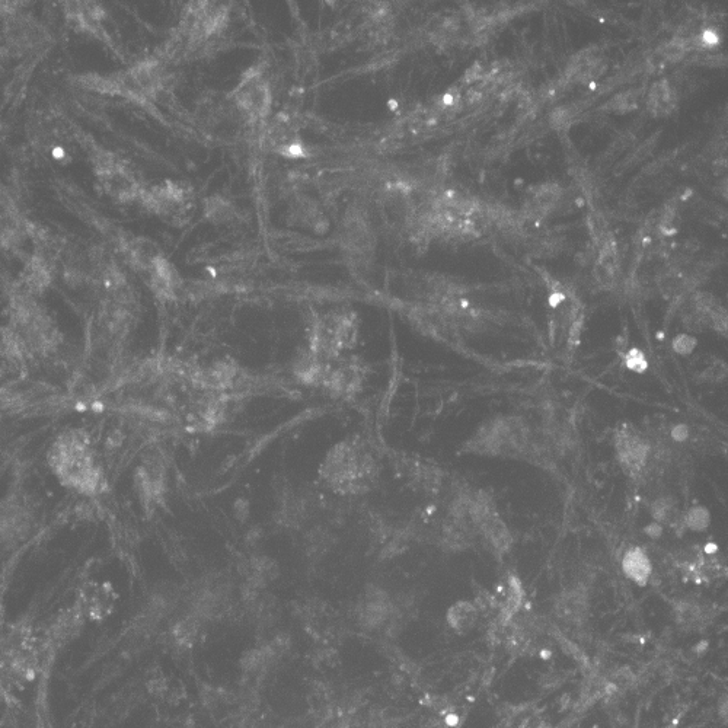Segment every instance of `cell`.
Instances as JSON below:
<instances>
[{
	"label": "cell",
	"instance_id": "6da1fadb",
	"mask_svg": "<svg viewBox=\"0 0 728 728\" xmlns=\"http://www.w3.org/2000/svg\"><path fill=\"white\" fill-rule=\"evenodd\" d=\"M49 465L57 480L85 496H94L104 487V474L82 431L69 430L57 437L50 447Z\"/></svg>",
	"mask_w": 728,
	"mask_h": 728
},
{
	"label": "cell",
	"instance_id": "7a4b0ae2",
	"mask_svg": "<svg viewBox=\"0 0 728 728\" xmlns=\"http://www.w3.org/2000/svg\"><path fill=\"white\" fill-rule=\"evenodd\" d=\"M535 431L523 418L506 415L496 417L481 426L468 442V450L487 456L526 458Z\"/></svg>",
	"mask_w": 728,
	"mask_h": 728
},
{
	"label": "cell",
	"instance_id": "3957f363",
	"mask_svg": "<svg viewBox=\"0 0 728 728\" xmlns=\"http://www.w3.org/2000/svg\"><path fill=\"white\" fill-rule=\"evenodd\" d=\"M324 480L340 493H362L375 477L372 456L354 443L335 446L322 466Z\"/></svg>",
	"mask_w": 728,
	"mask_h": 728
},
{
	"label": "cell",
	"instance_id": "277c9868",
	"mask_svg": "<svg viewBox=\"0 0 728 728\" xmlns=\"http://www.w3.org/2000/svg\"><path fill=\"white\" fill-rule=\"evenodd\" d=\"M34 513L22 494H12L0 501V541L19 545L33 532Z\"/></svg>",
	"mask_w": 728,
	"mask_h": 728
},
{
	"label": "cell",
	"instance_id": "5b68a950",
	"mask_svg": "<svg viewBox=\"0 0 728 728\" xmlns=\"http://www.w3.org/2000/svg\"><path fill=\"white\" fill-rule=\"evenodd\" d=\"M616 453L622 468L640 480L651 455L650 440L632 426H622L616 434Z\"/></svg>",
	"mask_w": 728,
	"mask_h": 728
},
{
	"label": "cell",
	"instance_id": "8992f818",
	"mask_svg": "<svg viewBox=\"0 0 728 728\" xmlns=\"http://www.w3.org/2000/svg\"><path fill=\"white\" fill-rule=\"evenodd\" d=\"M235 102L239 110L248 117L261 118L270 110V91L261 76H248L239 86L235 94Z\"/></svg>",
	"mask_w": 728,
	"mask_h": 728
},
{
	"label": "cell",
	"instance_id": "52a82bcc",
	"mask_svg": "<svg viewBox=\"0 0 728 728\" xmlns=\"http://www.w3.org/2000/svg\"><path fill=\"white\" fill-rule=\"evenodd\" d=\"M555 616L567 627H579L586 621L589 613V596L581 586L565 590L555 600Z\"/></svg>",
	"mask_w": 728,
	"mask_h": 728
},
{
	"label": "cell",
	"instance_id": "ba28073f",
	"mask_svg": "<svg viewBox=\"0 0 728 728\" xmlns=\"http://www.w3.org/2000/svg\"><path fill=\"white\" fill-rule=\"evenodd\" d=\"M30 359L27 347L12 328L0 332V376L18 375Z\"/></svg>",
	"mask_w": 728,
	"mask_h": 728
},
{
	"label": "cell",
	"instance_id": "9c48e42d",
	"mask_svg": "<svg viewBox=\"0 0 728 728\" xmlns=\"http://www.w3.org/2000/svg\"><path fill=\"white\" fill-rule=\"evenodd\" d=\"M114 602L116 596L107 584L91 583L82 590L79 611L89 618H102L113 609Z\"/></svg>",
	"mask_w": 728,
	"mask_h": 728
},
{
	"label": "cell",
	"instance_id": "30bf717a",
	"mask_svg": "<svg viewBox=\"0 0 728 728\" xmlns=\"http://www.w3.org/2000/svg\"><path fill=\"white\" fill-rule=\"evenodd\" d=\"M389 613H391V600L388 595L376 587L370 589L364 596L360 609V619L363 624L378 627L388 619Z\"/></svg>",
	"mask_w": 728,
	"mask_h": 728
},
{
	"label": "cell",
	"instance_id": "8fae6325",
	"mask_svg": "<svg viewBox=\"0 0 728 728\" xmlns=\"http://www.w3.org/2000/svg\"><path fill=\"white\" fill-rule=\"evenodd\" d=\"M622 568H624L625 576L640 586H646L653 573L650 558L641 548L629 549L622 561Z\"/></svg>",
	"mask_w": 728,
	"mask_h": 728
},
{
	"label": "cell",
	"instance_id": "7c38bea8",
	"mask_svg": "<svg viewBox=\"0 0 728 728\" xmlns=\"http://www.w3.org/2000/svg\"><path fill=\"white\" fill-rule=\"evenodd\" d=\"M139 487L142 496L155 503L164 493V471L158 462H148L139 471Z\"/></svg>",
	"mask_w": 728,
	"mask_h": 728
},
{
	"label": "cell",
	"instance_id": "4fadbf2b",
	"mask_svg": "<svg viewBox=\"0 0 728 728\" xmlns=\"http://www.w3.org/2000/svg\"><path fill=\"white\" fill-rule=\"evenodd\" d=\"M447 621H449L450 627L455 631L464 632L471 631L475 627L478 621V609L475 608L472 603L462 602L455 603L452 608L447 612Z\"/></svg>",
	"mask_w": 728,
	"mask_h": 728
},
{
	"label": "cell",
	"instance_id": "5bb4252c",
	"mask_svg": "<svg viewBox=\"0 0 728 728\" xmlns=\"http://www.w3.org/2000/svg\"><path fill=\"white\" fill-rule=\"evenodd\" d=\"M651 514H653L656 522L664 523V525L673 526L676 525L679 520H682L678 509V503H676L675 498L670 496L657 497L656 500L653 501V504H651Z\"/></svg>",
	"mask_w": 728,
	"mask_h": 728
},
{
	"label": "cell",
	"instance_id": "9a60e30c",
	"mask_svg": "<svg viewBox=\"0 0 728 728\" xmlns=\"http://www.w3.org/2000/svg\"><path fill=\"white\" fill-rule=\"evenodd\" d=\"M710 522V512L701 506L692 507L685 516L686 528L694 530V532H702V530L707 529Z\"/></svg>",
	"mask_w": 728,
	"mask_h": 728
},
{
	"label": "cell",
	"instance_id": "2e32d148",
	"mask_svg": "<svg viewBox=\"0 0 728 728\" xmlns=\"http://www.w3.org/2000/svg\"><path fill=\"white\" fill-rule=\"evenodd\" d=\"M704 613L698 605L694 603H682L678 608V619L680 624L686 625L688 628L699 627V622H702Z\"/></svg>",
	"mask_w": 728,
	"mask_h": 728
},
{
	"label": "cell",
	"instance_id": "e0dca14e",
	"mask_svg": "<svg viewBox=\"0 0 728 728\" xmlns=\"http://www.w3.org/2000/svg\"><path fill=\"white\" fill-rule=\"evenodd\" d=\"M685 53H686V41L675 40V41H670L669 44H666V46H664L662 56L664 57V59L672 60V62H676V60L682 59L683 54H685Z\"/></svg>",
	"mask_w": 728,
	"mask_h": 728
},
{
	"label": "cell",
	"instance_id": "ac0fdd59",
	"mask_svg": "<svg viewBox=\"0 0 728 728\" xmlns=\"http://www.w3.org/2000/svg\"><path fill=\"white\" fill-rule=\"evenodd\" d=\"M558 194H560V191H558V188L555 187V185H545V187H542L541 190L536 193V201H538L539 206L548 207L557 201Z\"/></svg>",
	"mask_w": 728,
	"mask_h": 728
},
{
	"label": "cell",
	"instance_id": "d6986e66",
	"mask_svg": "<svg viewBox=\"0 0 728 728\" xmlns=\"http://www.w3.org/2000/svg\"><path fill=\"white\" fill-rule=\"evenodd\" d=\"M595 276L597 279V282L602 284V286L605 287H611L613 284V280H615V274H613V268L608 267V265L597 263L595 267Z\"/></svg>",
	"mask_w": 728,
	"mask_h": 728
},
{
	"label": "cell",
	"instance_id": "ffe728a7",
	"mask_svg": "<svg viewBox=\"0 0 728 728\" xmlns=\"http://www.w3.org/2000/svg\"><path fill=\"white\" fill-rule=\"evenodd\" d=\"M695 343L696 341L691 337V335L682 334L679 335V337H676V340L673 341V347H675V350L678 351L679 354H689L692 350H694Z\"/></svg>",
	"mask_w": 728,
	"mask_h": 728
},
{
	"label": "cell",
	"instance_id": "44dd1931",
	"mask_svg": "<svg viewBox=\"0 0 728 728\" xmlns=\"http://www.w3.org/2000/svg\"><path fill=\"white\" fill-rule=\"evenodd\" d=\"M647 366L646 359H644L643 353L638 350H632L628 354V367L632 370H643Z\"/></svg>",
	"mask_w": 728,
	"mask_h": 728
},
{
	"label": "cell",
	"instance_id": "7402d4cb",
	"mask_svg": "<svg viewBox=\"0 0 728 728\" xmlns=\"http://www.w3.org/2000/svg\"><path fill=\"white\" fill-rule=\"evenodd\" d=\"M701 41L705 46H715L720 41V37H718V34L714 30H707L702 33Z\"/></svg>",
	"mask_w": 728,
	"mask_h": 728
}]
</instances>
